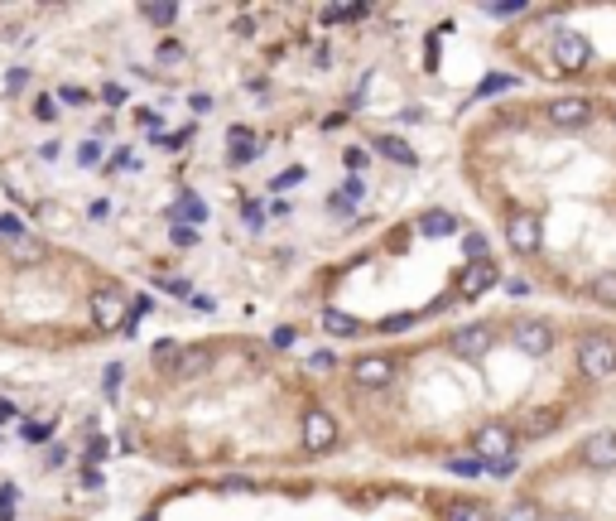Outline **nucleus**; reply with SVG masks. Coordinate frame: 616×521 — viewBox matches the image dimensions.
Returning <instances> with one entry per match:
<instances>
[{
  "label": "nucleus",
  "instance_id": "1",
  "mask_svg": "<svg viewBox=\"0 0 616 521\" xmlns=\"http://www.w3.org/2000/svg\"><path fill=\"white\" fill-rule=\"evenodd\" d=\"M516 440H520V434L510 430L506 420H491V425H482V430L472 434V449H477V459L491 468V464H510V453H516Z\"/></svg>",
  "mask_w": 616,
  "mask_h": 521
},
{
  "label": "nucleus",
  "instance_id": "2",
  "mask_svg": "<svg viewBox=\"0 0 616 521\" xmlns=\"http://www.w3.org/2000/svg\"><path fill=\"white\" fill-rule=\"evenodd\" d=\"M578 372H583V381H611L616 377V339L578 343Z\"/></svg>",
  "mask_w": 616,
  "mask_h": 521
},
{
  "label": "nucleus",
  "instance_id": "3",
  "mask_svg": "<svg viewBox=\"0 0 616 521\" xmlns=\"http://www.w3.org/2000/svg\"><path fill=\"white\" fill-rule=\"evenodd\" d=\"M126 318H130V299L116 290V285H101V290L92 295V324L101 333H121Z\"/></svg>",
  "mask_w": 616,
  "mask_h": 521
},
{
  "label": "nucleus",
  "instance_id": "4",
  "mask_svg": "<svg viewBox=\"0 0 616 521\" xmlns=\"http://www.w3.org/2000/svg\"><path fill=\"white\" fill-rule=\"evenodd\" d=\"M554 63H559V73H583L588 63H592V44L583 29H559L554 35Z\"/></svg>",
  "mask_w": 616,
  "mask_h": 521
},
{
  "label": "nucleus",
  "instance_id": "5",
  "mask_svg": "<svg viewBox=\"0 0 616 521\" xmlns=\"http://www.w3.org/2000/svg\"><path fill=\"white\" fill-rule=\"evenodd\" d=\"M554 343H559V333H554L549 318H520L516 324V348L525 358H549Z\"/></svg>",
  "mask_w": 616,
  "mask_h": 521
},
{
  "label": "nucleus",
  "instance_id": "6",
  "mask_svg": "<svg viewBox=\"0 0 616 521\" xmlns=\"http://www.w3.org/2000/svg\"><path fill=\"white\" fill-rule=\"evenodd\" d=\"M496 280H501V266H496V261H472V266H462V276H457V299L477 305L487 290H496Z\"/></svg>",
  "mask_w": 616,
  "mask_h": 521
},
{
  "label": "nucleus",
  "instance_id": "7",
  "mask_svg": "<svg viewBox=\"0 0 616 521\" xmlns=\"http://www.w3.org/2000/svg\"><path fill=\"white\" fill-rule=\"evenodd\" d=\"M506 242H510V251H520V256H535L539 242H544L539 217H535V213H525V208H516V213L506 217Z\"/></svg>",
  "mask_w": 616,
  "mask_h": 521
},
{
  "label": "nucleus",
  "instance_id": "8",
  "mask_svg": "<svg viewBox=\"0 0 616 521\" xmlns=\"http://www.w3.org/2000/svg\"><path fill=\"white\" fill-rule=\"evenodd\" d=\"M352 381L362 386V391H385V386L395 381V362L381 358V352H366V358L352 362Z\"/></svg>",
  "mask_w": 616,
  "mask_h": 521
},
{
  "label": "nucleus",
  "instance_id": "9",
  "mask_svg": "<svg viewBox=\"0 0 616 521\" xmlns=\"http://www.w3.org/2000/svg\"><path fill=\"white\" fill-rule=\"evenodd\" d=\"M337 444V420H333V411H308L303 415V449L308 453H328Z\"/></svg>",
  "mask_w": 616,
  "mask_h": 521
},
{
  "label": "nucleus",
  "instance_id": "10",
  "mask_svg": "<svg viewBox=\"0 0 616 521\" xmlns=\"http://www.w3.org/2000/svg\"><path fill=\"white\" fill-rule=\"evenodd\" d=\"M578 459H583V468H597V474H607V468H616V434H611V430H597V434H588V440L578 444Z\"/></svg>",
  "mask_w": 616,
  "mask_h": 521
},
{
  "label": "nucleus",
  "instance_id": "11",
  "mask_svg": "<svg viewBox=\"0 0 616 521\" xmlns=\"http://www.w3.org/2000/svg\"><path fill=\"white\" fill-rule=\"evenodd\" d=\"M448 348H453V358H462V362H482L487 348H491V328H487V324L457 328L453 339H448Z\"/></svg>",
  "mask_w": 616,
  "mask_h": 521
},
{
  "label": "nucleus",
  "instance_id": "12",
  "mask_svg": "<svg viewBox=\"0 0 616 521\" xmlns=\"http://www.w3.org/2000/svg\"><path fill=\"white\" fill-rule=\"evenodd\" d=\"M549 121L559 130H578V126L592 121V102H588V97H559V102L549 107Z\"/></svg>",
  "mask_w": 616,
  "mask_h": 521
},
{
  "label": "nucleus",
  "instance_id": "13",
  "mask_svg": "<svg viewBox=\"0 0 616 521\" xmlns=\"http://www.w3.org/2000/svg\"><path fill=\"white\" fill-rule=\"evenodd\" d=\"M212 367V348H183V358H179V367L169 377L174 381H193V377H202Z\"/></svg>",
  "mask_w": 616,
  "mask_h": 521
},
{
  "label": "nucleus",
  "instance_id": "14",
  "mask_svg": "<svg viewBox=\"0 0 616 521\" xmlns=\"http://www.w3.org/2000/svg\"><path fill=\"white\" fill-rule=\"evenodd\" d=\"M10 261L15 266H44L48 261V246L39 237H15L10 242Z\"/></svg>",
  "mask_w": 616,
  "mask_h": 521
},
{
  "label": "nucleus",
  "instance_id": "15",
  "mask_svg": "<svg viewBox=\"0 0 616 521\" xmlns=\"http://www.w3.org/2000/svg\"><path fill=\"white\" fill-rule=\"evenodd\" d=\"M227 145H231V160H236V164L251 160V155H261V150H255V145H261V136H255L251 126H231V130H227Z\"/></svg>",
  "mask_w": 616,
  "mask_h": 521
},
{
  "label": "nucleus",
  "instance_id": "16",
  "mask_svg": "<svg viewBox=\"0 0 616 521\" xmlns=\"http://www.w3.org/2000/svg\"><path fill=\"white\" fill-rule=\"evenodd\" d=\"M323 333H333V339H356V333H362V318H352L342 309H323Z\"/></svg>",
  "mask_w": 616,
  "mask_h": 521
},
{
  "label": "nucleus",
  "instance_id": "17",
  "mask_svg": "<svg viewBox=\"0 0 616 521\" xmlns=\"http://www.w3.org/2000/svg\"><path fill=\"white\" fill-rule=\"evenodd\" d=\"M419 232H424V237H453V232H457V217L443 213V208H434V213L419 217Z\"/></svg>",
  "mask_w": 616,
  "mask_h": 521
},
{
  "label": "nucleus",
  "instance_id": "18",
  "mask_svg": "<svg viewBox=\"0 0 616 521\" xmlns=\"http://www.w3.org/2000/svg\"><path fill=\"white\" fill-rule=\"evenodd\" d=\"M371 145L381 150L390 164H415V150H409V141H400V136H375Z\"/></svg>",
  "mask_w": 616,
  "mask_h": 521
},
{
  "label": "nucleus",
  "instance_id": "19",
  "mask_svg": "<svg viewBox=\"0 0 616 521\" xmlns=\"http://www.w3.org/2000/svg\"><path fill=\"white\" fill-rule=\"evenodd\" d=\"M179 358H183V348H179L174 339H159V343H154V352H149V362L159 367V372H174Z\"/></svg>",
  "mask_w": 616,
  "mask_h": 521
},
{
  "label": "nucleus",
  "instance_id": "20",
  "mask_svg": "<svg viewBox=\"0 0 616 521\" xmlns=\"http://www.w3.org/2000/svg\"><path fill=\"white\" fill-rule=\"evenodd\" d=\"M588 295L597 299V305H611V309H616V271H602V276H592Z\"/></svg>",
  "mask_w": 616,
  "mask_h": 521
},
{
  "label": "nucleus",
  "instance_id": "21",
  "mask_svg": "<svg viewBox=\"0 0 616 521\" xmlns=\"http://www.w3.org/2000/svg\"><path fill=\"white\" fill-rule=\"evenodd\" d=\"M443 521H491L477 502H448V512H443Z\"/></svg>",
  "mask_w": 616,
  "mask_h": 521
},
{
  "label": "nucleus",
  "instance_id": "22",
  "mask_svg": "<svg viewBox=\"0 0 616 521\" xmlns=\"http://www.w3.org/2000/svg\"><path fill=\"white\" fill-rule=\"evenodd\" d=\"M347 20H366V5H328L323 25H347Z\"/></svg>",
  "mask_w": 616,
  "mask_h": 521
},
{
  "label": "nucleus",
  "instance_id": "23",
  "mask_svg": "<svg viewBox=\"0 0 616 521\" xmlns=\"http://www.w3.org/2000/svg\"><path fill=\"white\" fill-rule=\"evenodd\" d=\"M554 425H559V415H554V411H535V415L525 420V430H520V434H529V440H539V434H549Z\"/></svg>",
  "mask_w": 616,
  "mask_h": 521
},
{
  "label": "nucleus",
  "instance_id": "24",
  "mask_svg": "<svg viewBox=\"0 0 616 521\" xmlns=\"http://www.w3.org/2000/svg\"><path fill=\"white\" fill-rule=\"evenodd\" d=\"M140 15H145L149 25H159V29H164V25H174V20H179V5H145Z\"/></svg>",
  "mask_w": 616,
  "mask_h": 521
},
{
  "label": "nucleus",
  "instance_id": "25",
  "mask_svg": "<svg viewBox=\"0 0 616 521\" xmlns=\"http://www.w3.org/2000/svg\"><path fill=\"white\" fill-rule=\"evenodd\" d=\"M0 237H29V227H25V217H15V213H5V217H0Z\"/></svg>",
  "mask_w": 616,
  "mask_h": 521
},
{
  "label": "nucleus",
  "instance_id": "26",
  "mask_svg": "<svg viewBox=\"0 0 616 521\" xmlns=\"http://www.w3.org/2000/svg\"><path fill=\"white\" fill-rule=\"evenodd\" d=\"M448 468H453V474H462V478H477V474H482L487 464H482V459H453Z\"/></svg>",
  "mask_w": 616,
  "mask_h": 521
},
{
  "label": "nucleus",
  "instance_id": "27",
  "mask_svg": "<svg viewBox=\"0 0 616 521\" xmlns=\"http://www.w3.org/2000/svg\"><path fill=\"white\" fill-rule=\"evenodd\" d=\"M308 367H313V372H333L337 358H333V352H313V358H308Z\"/></svg>",
  "mask_w": 616,
  "mask_h": 521
},
{
  "label": "nucleus",
  "instance_id": "28",
  "mask_svg": "<svg viewBox=\"0 0 616 521\" xmlns=\"http://www.w3.org/2000/svg\"><path fill=\"white\" fill-rule=\"evenodd\" d=\"M535 516H539V512L529 507V502H516V507L506 512V521H535Z\"/></svg>",
  "mask_w": 616,
  "mask_h": 521
},
{
  "label": "nucleus",
  "instance_id": "29",
  "mask_svg": "<svg viewBox=\"0 0 616 521\" xmlns=\"http://www.w3.org/2000/svg\"><path fill=\"white\" fill-rule=\"evenodd\" d=\"M462 246H467V256H482V261H487V237H477V232H467V242H462Z\"/></svg>",
  "mask_w": 616,
  "mask_h": 521
},
{
  "label": "nucleus",
  "instance_id": "30",
  "mask_svg": "<svg viewBox=\"0 0 616 521\" xmlns=\"http://www.w3.org/2000/svg\"><path fill=\"white\" fill-rule=\"evenodd\" d=\"M34 116H39V121H54V97H39V102H34Z\"/></svg>",
  "mask_w": 616,
  "mask_h": 521
},
{
  "label": "nucleus",
  "instance_id": "31",
  "mask_svg": "<svg viewBox=\"0 0 616 521\" xmlns=\"http://www.w3.org/2000/svg\"><path fill=\"white\" fill-rule=\"evenodd\" d=\"M48 430H54V420H48V415H39V420H34V425L25 430V434H29V440H44Z\"/></svg>",
  "mask_w": 616,
  "mask_h": 521
},
{
  "label": "nucleus",
  "instance_id": "32",
  "mask_svg": "<svg viewBox=\"0 0 616 521\" xmlns=\"http://www.w3.org/2000/svg\"><path fill=\"white\" fill-rule=\"evenodd\" d=\"M409 324H415V318H409V314H390L381 328H385V333H400V328H409Z\"/></svg>",
  "mask_w": 616,
  "mask_h": 521
},
{
  "label": "nucleus",
  "instance_id": "33",
  "mask_svg": "<svg viewBox=\"0 0 616 521\" xmlns=\"http://www.w3.org/2000/svg\"><path fill=\"white\" fill-rule=\"evenodd\" d=\"M270 343H275V348H289V343H299V333H294V328H275V333H270Z\"/></svg>",
  "mask_w": 616,
  "mask_h": 521
},
{
  "label": "nucleus",
  "instance_id": "34",
  "mask_svg": "<svg viewBox=\"0 0 616 521\" xmlns=\"http://www.w3.org/2000/svg\"><path fill=\"white\" fill-rule=\"evenodd\" d=\"M25 82H29V68H10V78H5V88H10V92H20Z\"/></svg>",
  "mask_w": 616,
  "mask_h": 521
},
{
  "label": "nucleus",
  "instance_id": "35",
  "mask_svg": "<svg viewBox=\"0 0 616 521\" xmlns=\"http://www.w3.org/2000/svg\"><path fill=\"white\" fill-rule=\"evenodd\" d=\"M77 160H82V164H97V160H101V145H97V141H87V145L77 150Z\"/></svg>",
  "mask_w": 616,
  "mask_h": 521
},
{
  "label": "nucleus",
  "instance_id": "36",
  "mask_svg": "<svg viewBox=\"0 0 616 521\" xmlns=\"http://www.w3.org/2000/svg\"><path fill=\"white\" fill-rule=\"evenodd\" d=\"M487 15H496V20H510V15H525V5H487Z\"/></svg>",
  "mask_w": 616,
  "mask_h": 521
},
{
  "label": "nucleus",
  "instance_id": "37",
  "mask_svg": "<svg viewBox=\"0 0 616 521\" xmlns=\"http://www.w3.org/2000/svg\"><path fill=\"white\" fill-rule=\"evenodd\" d=\"M221 493H251V478H221Z\"/></svg>",
  "mask_w": 616,
  "mask_h": 521
},
{
  "label": "nucleus",
  "instance_id": "38",
  "mask_svg": "<svg viewBox=\"0 0 616 521\" xmlns=\"http://www.w3.org/2000/svg\"><path fill=\"white\" fill-rule=\"evenodd\" d=\"M121 391V367H107V396Z\"/></svg>",
  "mask_w": 616,
  "mask_h": 521
},
{
  "label": "nucleus",
  "instance_id": "39",
  "mask_svg": "<svg viewBox=\"0 0 616 521\" xmlns=\"http://www.w3.org/2000/svg\"><path fill=\"white\" fill-rule=\"evenodd\" d=\"M303 179V170H289V174H280L275 183H270V189H289V183H299Z\"/></svg>",
  "mask_w": 616,
  "mask_h": 521
},
{
  "label": "nucleus",
  "instance_id": "40",
  "mask_svg": "<svg viewBox=\"0 0 616 521\" xmlns=\"http://www.w3.org/2000/svg\"><path fill=\"white\" fill-rule=\"evenodd\" d=\"M342 160H347V170H362V164H366V150H347Z\"/></svg>",
  "mask_w": 616,
  "mask_h": 521
},
{
  "label": "nucleus",
  "instance_id": "41",
  "mask_svg": "<svg viewBox=\"0 0 616 521\" xmlns=\"http://www.w3.org/2000/svg\"><path fill=\"white\" fill-rule=\"evenodd\" d=\"M506 290L516 295V299H525V295H529V285H525V280H506Z\"/></svg>",
  "mask_w": 616,
  "mask_h": 521
}]
</instances>
